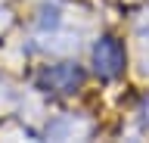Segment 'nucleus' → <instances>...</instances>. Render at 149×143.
<instances>
[{
    "mask_svg": "<svg viewBox=\"0 0 149 143\" xmlns=\"http://www.w3.org/2000/svg\"><path fill=\"white\" fill-rule=\"evenodd\" d=\"M93 66L102 78H115L124 68V50L115 38H102L96 47H93Z\"/></svg>",
    "mask_w": 149,
    "mask_h": 143,
    "instance_id": "obj_1",
    "label": "nucleus"
},
{
    "mask_svg": "<svg viewBox=\"0 0 149 143\" xmlns=\"http://www.w3.org/2000/svg\"><path fill=\"white\" fill-rule=\"evenodd\" d=\"M81 81H84V72L78 66H72V62L53 66V68H47L44 75H40V84H47L50 90H56V93H68V90H74Z\"/></svg>",
    "mask_w": 149,
    "mask_h": 143,
    "instance_id": "obj_2",
    "label": "nucleus"
}]
</instances>
